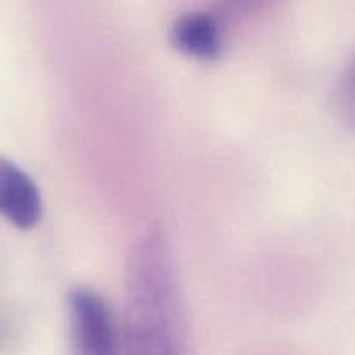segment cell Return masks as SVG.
Masks as SVG:
<instances>
[{
    "label": "cell",
    "instance_id": "obj_1",
    "mask_svg": "<svg viewBox=\"0 0 355 355\" xmlns=\"http://www.w3.org/2000/svg\"><path fill=\"white\" fill-rule=\"evenodd\" d=\"M122 355H187L176 263L159 230L143 235L129 252Z\"/></svg>",
    "mask_w": 355,
    "mask_h": 355
},
{
    "label": "cell",
    "instance_id": "obj_2",
    "mask_svg": "<svg viewBox=\"0 0 355 355\" xmlns=\"http://www.w3.org/2000/svg\"><path fill=\"white\" fill-rule=\"evenodd\" d=\"M71 341L77 355H122V333L103 296L78 286L68 295Z\"/></svg>",
    "mask_w": 355,
    "mask_h": 355
},
{
    "label": "cell",
    "instance_id": "obj_3",
    "mask_svg": "<svg viewBox=\"0 0 355 355\" xmlns=\"http://www.w3.org/2000/svg\"><path fill=\"white\" fill-rule=\"evenodd\" d=\"M0 216L28 230L42 216V199L32 178L11 160L0 157Z\"/></svg>",
    "mask_w": 355,
    "mask_h": 355
},
{
    "label": "cell",
    "instance_id": "obj_4",
    "mask_svg": "<svg viewBox=\"0 0 355 355\" xmlns=\"http://www.w3.org/2000/svg\"><path fill=\"white\" fill-rule=\"evenodd\" d=\"M171 42L185 56L213 61L223 49V25L213 12H187L171 26Z\"/></svg>",
    "mask_w": 355,
    "mask_h": 355
},
{
    "label": "cell",
    "instance_id": "obj_5",
    "mask_svg": "<svg viewBox=\"0 0 355 355\" xmlns=\"http://www.w3.org/2000/svg\"><path fill=\"white\" fill-rule=\"evenodd\" d=\"M277 2L281 0H218L216 11L213 15L225 26L230 23L254 18V16L274 8Z\"/></svg>",
    "mask_w": 355,
    "mask_h": 355
},
{
    "label": "cell",
    "instance_id": "obj_6",
    "mask_svg": "<svg viewBox=\"0 0 355 355\" xmlns=\"http://www.w3.org/2000/svg\"><path fill=\"white\" fill-rule=\"evenodd\" d=\"M336 108L343 124L355 135V54L343 68L338 80Z\"/></svg>",
    "mask_w": 355,
    "mask_h": 355
},
{
    "label": "cell",
    "instance_id": "obj_7",
    "mask_svg": "<svg viewBox=\"0 0 355 355\" xmlns=\"http://www.w3.org/2000/svg\"><path fill=\"white\" fill-rule=\"evenodd\" d=\"M9 336H11V319L9 313L0 306V350L6 347Z\"/></svg>",
    "mask_w": 355,
    "mask_h": 355
}]
</instances>
